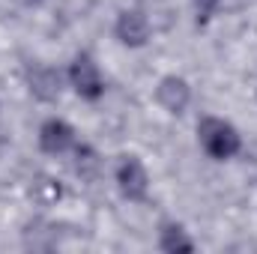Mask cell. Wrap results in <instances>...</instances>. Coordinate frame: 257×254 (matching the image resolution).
<instances>
[{
    "mask_svg": "<svg viewBox=\"0 0 257 254\" xmlns=\"http://www.w3.org/2000/svg\"><path fill=\"white\" fill-rule=\"evenodd\" d=\"M24 87H27L30 99H36L39 105H54V102H60L63 93H69L66 90L63 66L45 63V60L27 63V69H24Z\"/></svg>",
    "mask_w": 257,
    "mask_h": 254,
    "instance_id": "52a82bcc",
    "label": "cell"
},
{
    "mask_svg": "<svg viewBox=\"0 0 257 254\" xmlns=\"http://www.w3.org/2000/svg\"><path fill=\"white\" fill-rule=\"evenodd\" d=\"M153 102L159 105L162 114L168 117H186L194 105V87L192 81L180 72H165L159 75L156 87H153Z\"/></svg>",
    "mask_w": 257,
    "mask_h": 254,
    "instance_id": "8992f818",
    "label": "cell"
},
{
    "mask_svg": "<svg viewBox=\"0 0 257 254\" xmlns=\"http://www.w3.org/2000/svg\"><path fill=\"white\" fill-rule=\"evenodd\" d=\"M27 6H39V3H45V0H24Z\"/></svg>",
    "mask_w": 257,
    "mask_h": 254,
    "instance_id": "8fae6325",
    "label": "cell"
},
{
    "mask_svg": "<svg viewBox=\"0 0 257 254\" xmlns=\"http://www.w3.org/2000/svg\"><path fill=\"white\" fill-rule=\"evenodd\" d=\"M78 141H81V135H78L75 123L60 114H48L36 126V147L48 159H69V153L78 147Z\"/></svg>",
    "mask_w": 257,
    "mask_h": 254,
    "instance_id": "5b68a950",
    "label": "cell"
},
{
    "mask_svg": "<svg viewBox=\"0 0 257 254\" xmlns=\"http://www.w3.org/2000/svg\"><path fill=\"white\" fill-rule=\"evenodd\" d=\"M194 141H197V150L215 165L236 162L245 150L242 129L221 114H200L194 126Z\"/></svg>",
    "mask_w": 257,
    "mask_h": 254,
    "instance_id": "6da1fadb",
    "label": "cell"
},
{
    "mask_svg": "<svg viewBox=\"0 0 257 254\" xmlns=\"http://www.w3.org/2000/svg\"><path fill=\"white\" fill-rule=\"evenodd\" d=\"M66 72V90L84 102V105H99L108 96V75L102 63L90 54V51H75L63 63Z\"/></svg>",
    "mask_w": 257,
    "mask_h": 254,
    "instance_id": "7a4b0ae2",
    "label": "cell"
},
{
    "mask_svg": "<svg viewBox=\"0 0 257 254\" xmlns=\"http://www.w3.org/2000/svg\"><path fill=\"white\" fill-rule=\"evenodd\" d=\"M111 183L126 203L144 206L153 194V171L138 153H120L111 165Z\"/></svg>",
    "mask_w": 257,
    "mask_h": 254,
    "instance_id": "3957f363",
    "label": "cell"
},
{
    "mask_svg": "<svg viewBox=\"0 0 257 254\" xmlns=\"http://www.w3.org/2000/svg\"><path fill=\"white\" fill-rule=\"evenodd\" d=\"M189 3H192V12H194L197 27H206V24H212V21L218 18L224 0H189Z\"/></svg>",
    "mask_w": 257,
    "mask_h": 254,
    "instance_id": "30bf717a",
    "label": "cell"
},
{
    "mask_svg": "<svg viewBox=\"0 0 257 254\" xmlns=\"http://www.w3.org/2000/svg\"><path fill=\"white\" fill-rule=\"evenodd\" d=\"M156 36V24L144 6H123L114 12L111 39L126 51H144Z\"/></svg>",
    "mask_w": 257,
    "mask_h": 254,
    "instance_id": "277c9868",
    "label": "cell"
},
{
    "mask_svg": "<svg viewBox=\"0 0 257 254\" xmlns=\"http://www.w3.org/2000/svg\"><path fill=\"white\" fill-rule=\"evenodd\" d=\"M156 248L165 254H189L197 251V239H194V233L189 230L186 221L168 215L156 224Z\"/></svg>",
    "mask_w": 257,
    "mask_h": 254,
    "instance_id": "ba28073f",
    "label": "cell"
},
{
    "mask_svg": "<svg viewBox=\"0 0 257 254\" xmlns=\"http://www.w3.org/2000/svg\"><path fill=\"white\" fill-rule=\"evenodd\" d=\"M69 168L81 183H96L105 174V156L96 150V144L90 141H78V147L69 153Z\"/></svg>",
    "mask_w": 257,
    "mask_h": 254,
    "instance_id": "9c48e42d",
    "label": "cell"
},
{
    "mask_svg": "<svg viewBox=\"0 0 257 254\" xmlns=\"http://www.w3.org/2000/svg\"><path fill=\"white\" fill-rule=\"evenodd\" d=\"M0 108H3V105H0Z\"/></svg>",
    "mask_w": 257,
    "mask_h": 254,
    "instance_id": "7c38bea8",
    "label": "cell"
}]
</instances>
